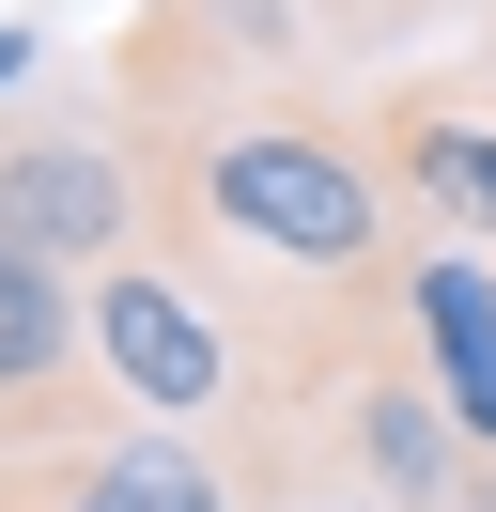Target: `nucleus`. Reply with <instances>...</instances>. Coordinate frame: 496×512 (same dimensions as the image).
Wrapping results in <instances>:
<instances>
[{
  "label": "nucleus",
  "mask_w": 496,
  "mask_h": 512,
  "mask_svg": "<svg viewBox=\"0 0 496 512\" xmlns=\"http://www.w3.org/2000/svg\"><path fill=\"white\" fill-rule=\"evenodd\" d=\"M16 78H31V32H0V94H16Z\"/></svg>",
  "instance_id": "obj_8"
},
{
  "label": "nucleus",
  "mask_w": 496,
  "mask_h": 512,
  "mask_svg": "<svg viewBox=\"0 0 496 512\" xmlns=\"http://www.w3.org/2000/svg\"><path fill=\"white\" fill-rule=\"evenodd\" d=\"M155 156H171L186 187V233L202 249H248L279 264V280H310L326 311H388L403 295V202H388V156H372L357 109H326L295 63L248 78V94L186 109V125H155Z\"/></svg>",
  "instance_id": "obj_1"
},
{
  "label": "nucleus",
  "mask_w": 496,
  "mask_h": 512,
  "mask_svg": "<svg viewBox=\"0 0 496 512\" xmlns=\"http://www.w3.org/2000/svg\"><path fill=\"white\" fill-rule=\"evenodd\" d=\"M78 342H93V388H109L124 419H155V435H202V419L233 404V326L155 249H124V264L78 280Z\"/></svg>",
  "instance_id": "obj_3"
},
{
  "label": "nucleus",
  "mask_w": 496,
  "mask_h": 512,
  "mask_svg": "<svg viewBox=\"0 0 496 512\" xmlns=\"http://www.w3.org/2000/svg\"><path fill=\"white\" fill-rule=\"evenodd\" d=\"M0 497L16 512H233V481L202 466L186 435H155V419H124V435H62L47 466H0Z\"/></svg>",
  "instance_id": "obj_7"
},
{
  "label": "nucleus",
  "mask_w": 496,
  "mask_h": 512,
  "mask_svg": "<svg viewBox=\"0 0 496 512\" xmlns=\"http://www.w3.org/2000/svg\"><path fill=\"white\" fill-rule=\"evenodd\" d=\"M341 512H372V497H341Z\"/></svg>",
  "instance_id": "obj_10"
},
{
  "label": "nucleus",
  "mask_w": 496,
  "mask_h": 512,
  "mask_svg": "<svg viewBox=\"0 0 496 512\" xmlns=\"http://www.w3.org/2000/svg\"><path fill=\"white\" fill-rule=\"evenodd\" d=\"M372 156H388L403 233L496 249V63L481 78H388V94H372Z\"/></svg>",
  "instance_id": "obj_4"
},
{
  "label": "nucleus",
  "mask_w": 496,
  "mask_h": 512,
  "mask_svg": "<svg viewBox=\"0 0 496 512\" xmlns=\"http://www.w3.org/2000/svg\"><path fill=\"white\" fill-rule=\"evenodd\" d=\"M78 404H109L93 388V342H78V280L31 264V249H0V450L78 435Z\"/></svg>",
  "instance_id": "obj_6"
},
{
  "label": "nucleus",
  "mask_w": 496,
  "mask_h": 512,
  "mask_svg": "<svg viewBox=\"0 0 496 512\" xmlns=\"http://www.w3.org/2000/svg\"><path fill=\"white\" fill-rule=\"evenodd\" d=\"M403 357L434 373V404H450V435L496 466V249H403Z\"/></svg>",
  "instance_id": "obj_5"
},
{
  "label": "nucleus",
  "mask_w": 496,
  "mask_h": 512,
  "mask_svg": "<svg viewBox=\"0 0 496 512\" xmlns=\"http://www.w3.org/2000/svg\"><path fill=\"white\" fill-rule=\"evenodd\" d=\"M140 202H155V156L124 125V94H47L0 125V249L93 280V264L140 249Z\"/></svg>",
  "instance_id": "obj_2"
},
{
  "label": "nucleus",
  "mask_w": 496,
  "mask_h": 512,
  "mask_svg": "<svg viewBox=\"0 0 496 512\" xmlns=\"http://www.w3.org/2000/svg\"><path fill=\"white\" fill-rule=\"evenodd\" d=\"M341 16H357V32H372V16H419V0H341Z\"/></svg>",
  "instance_id": "obj_9"
}]
</instances>
